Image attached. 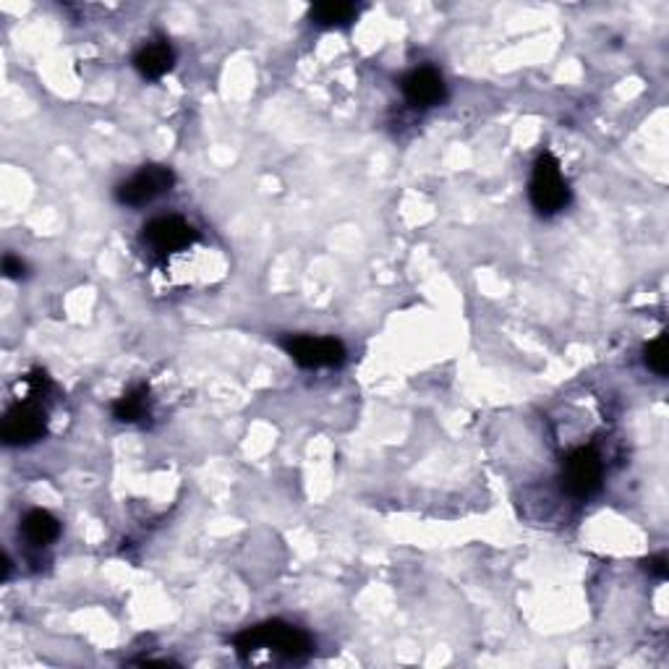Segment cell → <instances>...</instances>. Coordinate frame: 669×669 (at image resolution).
Listing matches in <instances>:
<instances>
[{"mask_svg": "<svg viewBox=\"0 0 669 669\" xmlns=\"http://www.w3.org/2000/svg\"><path fill=\"white\" fill-rule=\"evenodd\" d=\"M233 646L241 657H251V654L267 648V651L277 654V657L293 661L306 659L314 651V640L309 633L296 625L283 623V619H270V623L246 627V630H241L233 638Z\"/></svg>", "mask_w": 669, "mask_h": 669, "instance_id": "obj_1", "label": "cell"}, {"mask_svg": "<svg viewBox=\"0 0 669 669\" xmlns=\"http://www.w3.org/2000/svg\"><path fill=\"white\" fill-rule=\"evenodd\" d=\"M21 534L32 547H51V544L61 536V520L53 513L34 507L21 520Z\"/></svg>", "mask_w": 669, "mask_h": 669, "instance_id": "obj_10", "label": "cell"}, {"mask_svg": "<svg viewBox=\"0 0 669 669\" xmlns=\"http://www.w3.org/2000/svg\"><path fill=\"white\" fill-rule=\"evenodd\" d=\"M150 385H136L113 403V418L121 424H139L150 416Z\"/></svg>", "mask_w": 669, "mask_h": 669, "instance_id": "obj_11", "label": "cell"}, {"mask_svg": "<svg viewBox=\"0 0 669 669\" xmlns=\"http://www.w3.org/2000/svg\"><path fill=\"white\" fill-rule=\"evenodd\" d=\"M285 353L304 369H338L346 364L348 351L338 338H311V334H288L281 340Z\"/></svg>", "mask_w": 669, "mask_h": 669, "instance_id": "obj_4", "label": "cell"}, {"mask_svg": "<svg viewBox=\"0 0 669 669\" xmlns=\"http://www.w3.org/2000/svg\"><path fill=\"white\" fill-rule=\"evenodd\" d=\"M3 272H6V277H11V281H19V277H24L26 267H24V262L17 260L13 254H6L3 256Z\"/></svg>", "mask_w": 669, "mask_h": 669, "instance_id": "obj_14", "label": "cell"}, {"mask_svg": "<svg viewBox=\"0 0 669 669\" xmlns=\"http://www.w3.org/2000/svg\"><path fill=\"white\" fill-rule=\"evenodd\" d=\"M173 66H176V51H173V45L167 40L146 42L134 55V68L150 81L163 79Z\"/></svg>", "mask_w": 669, "mask_h": 669, "instance_id": "obj_9", "label": "cell"}, {"mask_svg": "<svg viewBox=\"0 0 669 669\" xmlns=\"http://www.w3.org/2000/svg\"><path fill=\"white\" fill-rule=\"evenodd\" d=\"M644 361L654 374L667 376V332H661L657 340L644 348Z\"/></svg>", "mask_w": 669, "mask_h": 669, "instance_id": "obj_13", "label": "cell"}, {"mask_svg": "<svg viewBox=\"0 0 669 669\" xmlns=\"http://www.w3.org/2000/svg\"><path fill=\"white\" fill-rule=\"evenodd\" d=\"M142 239L152 249V254L173 256L178 251H186L191 243H197L199 233L184 218L171 215V218H155L152 222H146Z\"/></svg>", "mask_w": 669, "mask_h": 669, "instance_id": "obj_7", "label": "cell"}, {"mask_svg": "<svg viewBox=\"0 0 669 669\" xmlns=\"http://www.w3.org/2000/svg\"><path fill=\"white\" fill-rule=\"evenodd\" d=\"M47 435V410L42 408L40 397H26L9 408L3 418L0 437L9 448H21V445H34Z\"/></svg>", "mask_w": 669, "mask_h": 669, "instance_id": "obj_6", "label": "cell"}, {"mask_svg": "<svg viewBox=\"0 0 669 669\" xmlns=\"http://www.w3.org/2000/svg\"><path fill=\"white\" fill-rule=\"evenodd\" d=\"M401 92L406 97L408 105L414 108H435L442 105L448 97V87H445L442 74L437 68H414L401 79Z\"/></svg>", "mask_w": 669, "mask_h": 669, "instance_id": "obj_8", "label": "cell"}, {"mask_svg": "<svg viewBox=\"0 0 669 669\" xmlns=\"http://www.w3.org/2000/svg\"><path fill=\"white\" fill-rule=\"evenodd\" d=\"M173 184H176V173L167 165H144L116 188V201L123 207H144L171 191Z\"/></svg>", "mask_w": 669, "mask_h": 669, "instance_id": "obj_5", "label": "cell"}, {"mask_svg": "<svg viewBox=\"0 0 669 669\" xmlns=\"http://www.w3.org/2000/svg\"><path fill=\"white\" fill-rule=\"evenodd\" d=\"M531 205L544 218L562 212L570 205V186L562 176V165L552 152H541L534 163L531 186H528Z\"/></svg>", "mask_w": 669, "mask_h": 669, "instance_id": "obj_2", "label": "cell"}, {"mask_svg": "<svg viewBox=\"0 0 669 669\" xmlns=\"http://www.w3.org/2000/svg\"><path fill=\"white\" fill-rule=\"evenodd\" d=\"M355 17H359V6L343 3V0H327V3H317L311 9V21L317 26H325V30L348 26L355 21Z\"/></svg>", "mask_w": 669, "mask_h": 669, "instance_id": "obj_12", "label": "cell"}, {"mask_svg": "<svg viewBox=\"0 0 669 669\" xmlns=\"http://www.w3.org/2000/svg\"><path fill=\"white\" fill-rule=\"evenodd\" d=\"M604 463L594 445L578 448L562 463V490L575 500H589L602 490Z\"/></svg>", "mask_w": 669, "mask_h": 669, "instance_id": "obj_3", "label": "cell"}, {"mask_svg": "<svg viewBox=\"0 0 669 669\" xmlns=\"http://www.w3.org/2000/svg\"><path fill=\"white\" fill-rule=\"evenodd\" d=\"M646 568H648V573H651V575L667 578V557H665V555L651 557V560L646 562Z\"/></svg>", "mask_w": 669, "mask_h": 669, "instance_id": "obj_15", "label": "cell"}]
</instances>
